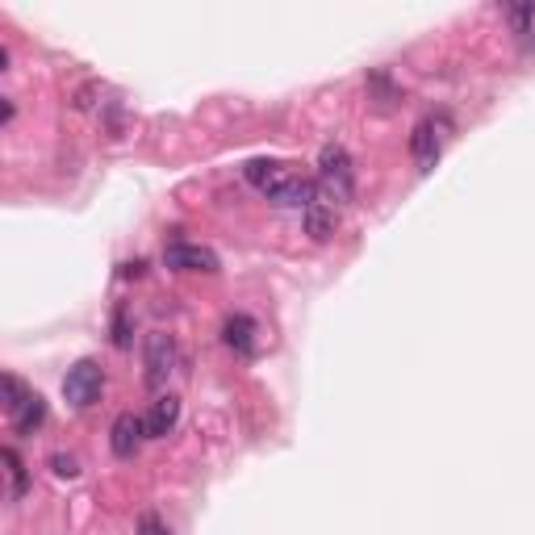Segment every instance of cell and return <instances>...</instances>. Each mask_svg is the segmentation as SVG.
<instances>
[{
	"mask_svg": "<svg viewBox=\"0 0 535 535\" xmlns=\"http://www.w3.org/2000/svg\"><path fill=\"white\" fill-rule=\"evenodd\" d=\"M356 193V172H352V155L343 147H322L318 155V197H327L331 205L352 201Z\"/></svg>",
	"mask_w": 535,
	"mask_h": 535,
	"instance_id": "7a4b0ae2",
	"label": "cell"
},
{
	"mask_svg": "<svg viewBox=\"0 0 535 535\" xmlns=\"http://www.w3.org/2000/svg\"><path fill=\"white\" fill-rule=\"evenodd\" d=\"M222 339H226L230 352H239V356H247V360L260 352V327H255V318H247V314L226 318V322H222Z\"/></svg>",
	"mask_w": 535,
	"mask_h": 535,
	"instance_id": "ba28073f",
	"label": "cell"
},
{
	"mask_svg": "<svg viewBox=\"0 0 535 535\" xmlns=\"http://www.w3.org/2000/svg\"><path fill=\"white\" fill-rule=\"evenodd\" d=\"M535 17V9L527 5V9H510V21H515V26H527V21Z\"/></svg>",
	"mask_w": 535,
	"mask_h": 535,
	"instance_id": "e0dca14e",
	"label": "cell"
},
{
	"mask_svg": "<svg viewBox=\"0 0 535 535\" xmlns=\"http://www.w3.org/2000/svg\"><path fill=\"white\" fill-rule=\"evenodd\" d=\"M247 184L251 189H260L272 205H285V209H306L314 205L318 197V180L301 176L293 164H285V159H251V164L243 168Z\"/></svg>",
	"mask_w": 535,
	"mask_h": 535,
	"instance_id": "6da1fadb",
	"label": "cell"
},
{
	"mask_svg": "<svg viewBox=\"0 0 535 535\" xmlns=\"http://www.w3.org/2000/svg\"><path fill=\"white\" fill-rule=\"evenodd\" d=\"M172 368H176V343H172V335H151L147 339V385L151 389L168 385Z\"/></svg>",
	"mask_w": 535,
	"mask_h": 535,
	"instance_id": "52a82bcc",
	"label": "cell"
},
{
	"mask_svg": "<svg viewBox=\"0 0 535 535\" xmlns=\"http://www.w3.org/2000/svg\"><path fill=\"white\" fill-rule=\"evenodd\" d=\"M113 343H118V347H130V322H126V310H118V318H113Z\"/></svg>",
	"mask_w": 535,
	"mask_h": 535,
	"instance_id": "9a60e30c",
	"label": "cell"
},
{
	"mask_svg": "<svg viewBox=\"0 0 535 535\" xmlns=\"http://www.w3.org/2000/svg\"><path fill=\"white\" fill-rule=\"evenodd\" d=\"M306 235H310L314 243H322V239L335 235V205H331L327 197H314V205L306 209Z\"/></svg>",
	"mask_w": 535,
	"mask_h": 535,
	"instance_id": "8fae6325",
	"label": "cell"
},
{
	"mask_svg": "<svg viewBox=\"0 0 535 535\" xmlns=\"http://www.w3.org/2000/svg\"><path fill=\"white\" fill-rule=\"evenodd\" d=\"M164 264L172 268V272H218L222 268V260L209 247H201V243H184V239H176V243H168L164 247Z\"/></svg>",
	"mask_w": 535,
	"mask_h": 535,
	"instance_id": "5b68a950",
	"label": "cell"
},
{
	"mask_svg": "<svg viewBox=\"0 0 535 535\" xmlns=\"http://www.w3.org/2000/svg\"><path fill=\"white\" fill-rule=\"evenodd\" d=\"M5 464L13 473V498H21V494H26V464H21V456L13 448H5Z\"/></svg>",
	"mask_w": 535,
	"mask_h": 535,
	"instance_id": "7c38bea8",
	"label": "cell"
},
{
	"mask_svg": "<svg viewBox=\"0 0 535 535\" xmlns=\"http://www.w3.org/2000/svg\"><path fill=\"white\" fill-rule=\"evenodd\" d=\"M51 464H55L59 477H76V473H80V460H76V456H63V452H59V456H51Z\"/></svg>",
	"mask_w": 535,
	"mask_h": 535,
	"instance_id": "5bb4252c",
	"label": "cell"
},
{
	"mask_svg": "<svg viewBox=\"0 0 535 535\" xmlns=\"http://www.w3.org/2000/svg\"><path fill=\"white\" fill-rule=\"evenodd\" d=\"M9 423H13V431H17V435H34V431L46 423V402H42L38 393L30 389L26 398H21V402L9 410Z\"/></svg>",
	"mask_w": 535,
	"mask_h": 535,
	"instance_id": "30bf717a",
	"label": "cell"
},
{
	"mask_svg": "<svg viewBox=\"0 0 535 535\" xmlns=\"http://www.w3.org/2000/svg\"><path fill=\"white\" fill-rule=\"evenodd\" d=\"M410 155H414V168L418 172H431L435 159L444 155V122L439 118H423L410 134Z\"/></svg>",
	"mask_w": 535,
	"mask_h": 535,
	"instance_id": "277c9868",
	"label": "cell"
},
{
	"mask_svg": "<svg viewBox=\"0 0 535 535\" xmlns=\"http://www.w3.org/2000/svg\"><path fill=\"white\" fill-rule=\"evenodd\" d=\"M101 389H105V372L97 360H80L76 368H67V377H63V398L72 402L76 410H88L92 402L101 398Z\"/></svg>",
	"mask_w": 535,
	"mask_h": 535,
	"instance_id": "3957f363",
	"label": "cell"
},
{
	"mask_svg": "<svg viewBox=\"0 0 535 535\" xmlns=\"http://www.w3.org/2000/svg\"><path fill=\"white\" fill-rule=\"evenodd\" d=\"M26 393H30V389L21 385L17 377H5V410H13V406H17L21 398H26Z\"/></svg>",
	"mask_w": 535,
	"mask_h": 535,
	"instance_id": "4fadbf2b",
	"label": "cell"
},
{
	"mask_svg": "<svg viewBox=\"0 0 535 535\" xmlns=\"http://www.w3.org/2000/svg\"><path fill=\"white\" fill-rule=\"evenodd\" d=\"M147 439V423L138 414H118L113 418V427H109V448L118 460H130L138 452V444Z\"/></svg>",
	"mask_w": 535,
	"mask_h": 535,
	"instance_id": "8992f818",
	"label": "cell"
},
{
	"mask_svg": "<svg viewBox=\"0 0 535 535\" xmlns=\"http://www.w3.org/2000/svg\"><path fill=\"white\" fill-rule=\"evenodd\" d=\"M143 423H147V439H168L176 431V423H180V398H172V393H159Z\"/></svg>",
	"mask_w": 535,
	"mask_h": 535,
	"instance_id": "9c48e42d",
	"label": "cell"
},
{
	"mask_svg": "<svg viewBox=\"0 0 535 535\" xmlns=\"http://www.w3.org/2000/svg\"><path fill=\"white\" fill-rule=\"evenodd\" d=\"M138 535H172V531L159 523L155 515H143V519H138Z\"/></svg>",
	"mask_w": 535,
	"mask_h": 535,
	"instance_id": "2e32d148",
	"label": "cell"
}]
</instances>
